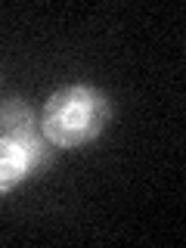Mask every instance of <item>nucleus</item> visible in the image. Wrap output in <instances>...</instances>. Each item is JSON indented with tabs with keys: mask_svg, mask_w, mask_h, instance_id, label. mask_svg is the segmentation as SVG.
Returning <instances> with one entry per match:
<instances>
[{
	"mask_svg": "<svg viewBox=\"0 0 186 248\" xmlns=\"http://www.w3.org/2000/svg\"><path fill=\"white\" fill-rule=\"evenodd\" d=\"M112 121V103L93 84H68L41 108L37 127L56 149H78L93 143Z\"/></svg>",
	"mask_w": 186,
	"mask_h": 248,
	"instance_id": "f257e3e1",
	"label": "nucleus"
},
{
	"mask_svg": "<svg viewBox=\"0 0 186 248\" xmlns=\"http://www.w3.org/2000/svg\"><path fill=\"white\" fill-rule=\"evenodd\" d=\"M37 115L22 96H6L0 103V137L6 140H25L37 134Z\"/></svg>",
	"mask_w": 186,
	"mask_h": 248,
	"instance_id": "f03ea898",
	"label": "nucleus"
},
{
	"mask_svg": "<svg viewBox=\"0 0 186 248\" xmlns=\"http://www.w3.org/2000/svg\"><path fill=\"white\" fill-rule=\"evenodd\" d=\"M28 177H31V170H28V158H25L22 143L0 137V196L13 192Z\"/></svg>",
	"mask_w": 186,
	"mask_h": 248,
	"instance_id": "7ed1b4c3",
	"label": "nucleus"
}]
</instances>
